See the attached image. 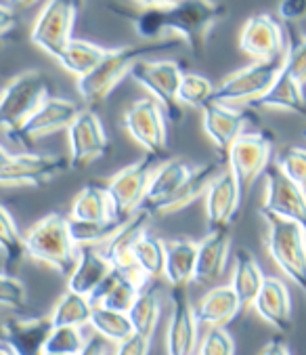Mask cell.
Masks as SVG:
<instances>
[{
	"instance_id": "1",
	"label": "cell",
	"mask_w": 306,
	"mask_h": 355,
	"mask_svg": "<svg viewBox=\"0 0 306 355\" xmlns=\"http://www.w3.org/2000/svg\"><path fill=\"white\" fill-rule=\"evenodd\" d=\"M109 9L130 19L134 32L147 42L166 40V34H179L197 59L206 53L212 28L226 15V7L214 0H181L168 9H143L138 13H130L122 7Z\"/></svg>"
},
{
	"instance_id": "2",
	"label": "cell",
	"mask_w": 306,
	"mask_h": 355,
	"mask_svg": "<svg viewBox=\"0 0 306 355\" xmlns=\"http://www.w3.org/2000/svg\"><path fill=\"white\" fill-rule=\"evenodd\" d=\"M181 40H158V42H145L136 46H120V49H107V55L101 59V63L93 69L91 74L78 78V93L80 97L91 103H103L111 91L130 76V69L134 63H138L145 55L156 53L162 49H174Z\"/></svg>"
},
{
	"instance_id": "3",
	"label": "cell",
	"mask_w": 306,
	"mask_h": 355,
	"mask_svg": "<svg viewBox=\"0 0 306 355\" xmlns=\"http://www.w3.org/2000/svg\"><path fill=\"white\" fill-rule=\"evenodd\" d=\"M26 246L30 259L55 269L63 277H69L78 263V246L71 238L69 217H63L61 212H51L32 225L26 236Z\"/></svg>"
},
{
	"instance_id": "4",
	"label": "cell",
	"mask_w": 306,
	"mask_h": 355,
	"mask_svg": "<svg viewBox=\"0 0 306 355\" xmlns=\"http://www.w3.org/2000/svg\"><path fill=\"white\" fill-rule=\"evenodd\" d=\"M264 221V244L273 263L281 269V273L294 282L306 295V232L283 217L273 212H262Z\"/></svg>"
},
{
	"instance_id": "5",
	"label": "cell",
	"mask_w": 306,
	"mask_h": 355,
	"mask_svg": "<svg viewBox=\"0 0 306 355\" xmlns=\"http://www.w3.org/2000/svg\"><path fill=\"white\" fill-rule=\"evenodd\" d=\"M46 99L48 85L40 72L30 69L15 76L5 87L3 99H0V124L5 128V135H15Z\"/></svg>"
},
{
	"instance_id": "6",
	"label": "cell",
	"mask_w": 306,
	"mask_h": 355,
	"mask_svg": "<svg viewBox=\"0 0 306 355\" xmlns=\"http://www.w3.org/2000/svg\"><path fill=\"white\" fill-rule=\"evenodd\" d=\"M283 63H285V55L277 59H269V61H254L237 69L235 74L226 76L216 87L212 101L226 103V105H235V103L250 105L275 85V80L283 72Z\"/></svg>"
},
{
	"instance_id": "7",
	"label": "cell",
	"mask_w": 306,
	"mask_h": 355,
	"mask_svg": "<svg viewBox=\"0 0 306 355\" xmlns=\"http://www.w3.org/2000/svg\"><path fill=\"white\" fill-rule=\"evenodd\" d=\"M183 76H185V72L172 59H160V61L141 59L130 69V78L136 85H141L164 107L168 120H172V122H179L183 116L181 101H179V89H181Z\"/></svg>"
},
{
	"instance_id": "8",
	"label": "cell",
	"mask_w": 306,
	"mask_h": 355,
	"mask_svg": "<svg viewBox=\"0 0 306 355\" xmlns=\"http://www.w3.org/2000/svg\"><path fill=\"white\" fill-rule=\"evenodd\" d=\"M160 164L162 162L158 158L145 154L134 164H128L126 168L116 173L105 183L107 193H109L111 204H114L116 217L128 221L134 215V212L145 204V198H147L153 173L158 171Z\"/></svg>"
},
{
	"instance_id": "9",
	"label": "cell",
	"mask_w": 306,
	"mask_h": 355,
	"mask_svg": "<svg viewBox=\"0 0 306 355\" xmlns=\"http://www.w3.org/2000/svg\"><path fill=\"white\" fill-rule=\"evenodd\" d=\"M82 0H46L32 26V42L46 55L59 59L73 40V24Z\"/></svg>"
},
{
	"instance_id": "10",
	"label": "cell",
	"mask_w": 306,
	"mask_h": 355,
	"mask_svg": "<svg viewBox=\"0 0 306 355\" xmlns=\"http://www.w3.org/2000/svg\"><path fill=\"white\" fill-rule=\"evenodd\" d=\"M126 132L145 150V154L166 162V146H168V130H166V112L153 99L145 97L134 101L122 118Z\"/></svg>"
},
{
	"instance_id": "11",
	"label": "cell",
	"mask_w": 306,
	"mask_h": 355,
	"mask_svg": "<svg viewBox=\"0 0 306 355\" xmlns=\"http://www.w3.org/2000/svg\"><path fill=\"white\" fill-rule=\"evenodd\" d=\"M71 168L69 158L65 156H42V154H9L0 152V181L5 187L13 185H36L42 187L55 177Z\"/></svg>"
},
{
	"instance_id": "12",
	"label": "cell",
	"mask_w": 306,
	"mask_h": 355,
	"mask_svg": "<svg viewBox=\"0 0 306 355\" xmlns=\"http://www.w3.org/2000/svg\"><path fill=\"white\" fill-rule=\"evenodd\" d=\"M273 154V139L267 132H244L228 150V171L233 173L242 196H246L258 175H264Z\"/></svg>"
},
{
	"instance_id": "13",
	"label": "cell",
	"mask_w": 306,
	"mask_h": 355,
	"mask_svg": "<svg viewBox=\"0 0 306 355\" xmlns=\"http://www.w3.org/2000/svg\"><path fill=\"white\" fill-rule=\"evenodd\" d=\"M264 200L260 210L298 223L306 232V189L294 183L277 164L264 171Z\"/></svg>"
},
{
	"instance_id": "14",
	"label": "cell",
	"mask_w": 306,
	"mask_h": 355,
	"mask_svg": "<svg viewBox=\"0 0 306 355\" xmlns=\"http://www.w3.org/2000/svg\"><path fill=\"white\" fill-rule=\"evenodd\" d=\"M199 349V322L187 286L170 288V322L166 328V355H193Z\"/></svg>"
},
{
	"instance_id": "15",
	"label": "cell",
	"mask_w": 306,
	"mask_h": 355,
	"mask_svg": "<svg viewBox=\"0 0 306 355\" xmlns=\"http://www.w3.org/2000/svg\"><path fill=\"white\" fill-rule=\"evenodd\" d=\"M67 146H69L71 168H84L93 160L107 154L109 141L97 112L82 110L78 114V118L67 128Z\"/></svg>"
},
{
	"instance_id": "16",
	"label": "cell",
	"mask_w": 306,
	"mask_h": 355,
	"mask_svg": "<svg viewBox=\"0 0 306 355\" xmlns=\"http://www.w3.org/2000/svg\"><path fill=\"white\" fill-rule=\"evenodd\" d=\"M82 110L75 105L69 99H61V97H48L30 118L28 122L15 132L11 135V139L17 146L30 150L36 139H42L51 132L69 128L73 124V120L78 118Z\"/></svg>"
},
{
	"instance_id": "17",
	"label": "cell",
	"mask_w": 306,
	"mask_h": 355,
	"mask_svg": "<svg viewBox=\"0 0 306 355\" xmlns=\"http://www.w3.org/2000/svg\"><path fill=\"white\" fill-rule=\"evenodd\" d=\"M240 49L256 61H269L285 55L287 38L273 15L258 13L244 24L240 32Z\"/></svg>"
},
{
	"instance_id": "18",
	"label": "cell",
	"mask_w": 306,
	"mask_h": 355,
	"mask_svg": "<svg viewBox=\"0 0 306 355\" xmlns=\"http://www.w3.org/2000/svg\"><path fill=\"white\" fill-rule=\"evenodd\" d=\"M248 122H250V114L235 110L226 103L210 101L201 110V126L206 135L212 139V144L218 148V152L224 156H228L231 146L244 135Z\"/></svg>"
},
{
	"instance_id": "19",
	"label": "cell",
	"mask_w": 306,
	"mask_h": 355,
	"mask_svg": "<svg viewBox=\"0 0 306 355\" xmlns=\"http://www.w3.org/2000/svg\"><path fill=\"white\" fill-rule=\"evenodd\" d=\"M244 196L231 171H222L206 193V217L208 232L231 227Z\"/></svg>"
},
{
	"instance_id": "20",
	"label": "cell",
	"mask_w": 306,
	"mask_h": 355,
	"mask_svg": "<svg viewBox=\"0 0 306 355\" xmlns=\"http://www.w3.org/2000/svg\"><path fill=\"white\" fill-rule=\"evenodd\" d=\"M147 282H149V277L138 267L130 269V271L114 269L109 273V277L95 291L91 301H93L95 307L101 305V307H107V309L128 313Z\"/></svg>"
},
{
	"instance_id": "21",
	"label": "cell",
	"mask_w": 306,
	"mask_h": 355,
	"mask_svg": "<svg viewBox=\"0 0 306 355\" xmlns=\"http://www.w3.org/2000/svg\"><path fill=\"white\" fill-rule=\"evenodd\" d=\"M53 320L48 318H7L3 324V345L17 355H42L44 345L53 332Z\"/></svg>"
},
{
	"instance_id": "22",
	"label": "cell",
	"mask_w": 306,
	"mask_h": 355,
	"mask_svg": "<svg viewBox=\"0 0 306 355\" xmlns=\"http://www.w3.org/2000/svg\"><path fill=\"white\" fill-rule=\"evenodd\" d=\"M111 271L114 265L99 246H80L78 263H75L73 271L67 277V291L91 299Z\"/></svg>"
},
{
	"instance_id": "23",
	"label": "cell",
	"mask_w": 306,
	"mask_h": 355,
	"mask_svg": "<svg viewBox=\"0 0 306 355\" xmlns=\"http://www.w3.org/2000/svg\"><path fill=\"white\" fill-rule=\"evenodd\" d=\"M149 221H151V212H147L145 208H138L134 215L116 232V236L103 244L101 250L105 252V257L109 259L114 269H124V271L136 269L134 248H136L138 240L147 234Z\"/></svg>"
},
{
	"instance_id": "24",
	"label": "cell",
	"mask_w": 306,
	"mask_h": 355,
	"mask_svg": "<svg viewBox=\"0 0 306 355\" xmlns=\"http://www.w3.org/2000/svg\"><path fill=\"white\" fill-rule=\"evenodd\" d=\"M220 164L218 162H206L201 166H195L189 175V179L183 183V187L170 196L168 200L164 202H158V204H153V206H145L147 212H151V217L156 215V217H164V215H172V212L177 210H183L187 208L189 204H193L195 200H199L201 196L208 193L210 185L214 183V179L220 175Z\"/></svg>"
},
{
	"instance_id": "25",
	"label": "cell",
	"mask_w": 306,
	"mask_h": 355,
	"mask_svg": "<svg viewBox=\"0 0 306 355\" xmlns=\"http://www.w3.org/2000/svg\"><path fill=\"white\" fill-rule=\"evenodd\" d=\"M254 311L275 330L289 332L291 330V301L289 291L281 277L269 275L262 284V291L254 301Z\"/></svg>"
},
{
	"instance_id": "26",
	"label": "cell",
	"mask_w": 306,
	"mask_h": 355,
	"mask_svg": "<svg viewBox=\"0 0 306 355\" xmlns=\"http://www.w3.org/2000/svg\"><path fill=\"white\" fill-rule=\"evenodd\" d=\"M244 309L237 293L233 291L231 284L226 286H216L212 291H208L201 301L195 305V315L199 326H208V328H224L231 320H235L240 315V311Z\"/></svg>"
},
{
	"instance_id": "27",
	"label": "cell",
	"mask_w": 306,
	"mask_h": 355,
	"mask_svg": "<svg viewBox=\"0 0 306 355\" xmlns=\"http://www.w3.org/2000/svg\"><path fill=\"white\" fill-rule=\"evenodd\" d=\"M228 250H231V227L208 232V236L199 242L195 282H216L226 267Z\"/></svg>"
},
{
	"instance_id": "28",
	"label": "cell",
	"mask_w": 306,
	"mask_h": 355,
	"mask_svg": "<svg viewBox=\"0 0 306 355\" xmlns=\"http://www.w3.org/2000/svg\"><path fill=\"white\" fill-rule=\"evenodd\" d=\"M250 107L252 110H285V112L306 116L304 89L289 72L283 69V72L279 74V78L275 80V85L262 97L252 101Z\"/></svg>"
},
{
	"instance_id": "29",
	"label": "cell",
	"mask_w": 306,
	"mask_h": 355,
	"mask_svg": "<svg viewBox=\"0 0 306 355\" xmlns=\"http://www.w3.org/2000/svg\"><path fill=\"white\" fill-rule=\"evenodd\" d=\"M199 242L191 240H168L166 242V269L164 277L170 286H187L195 282Z\"/></svg>"
},
{
	"instance_id": "30",
	"label": "cell",
	"mask_w": 306,
	"mask_h": 355,
	"mask_svg": "<svg viewBox=\"0 0 306 355\" xmlns=\"http://www.w3.org/2000/svg\"><path fill=\"white\" fill-rule=\"evenodd\" d=\"M264 279H267V275L262 273L256 257L248 248H237L235 250V265H233L231 286L237 293L244 307L254 305L258 293L262 291Z\"/></svg>"
},
{
	"instance_id": "31",
	"label": "cell",
	"mask_w": 306,
	"mask_h": 355,
	"mask_svg": "<svg viewBox=\"0 0 306 355\" xmlns=\"http://www.w3.org/2000/svg\"><path fill=\"white\" fill-rule=\"evenodd\" d=\"M191 166L185 162V160H179V158H172V160H166L158 166V171L153 173V179H151V185H149V191H147V198H145V206H153L158 202H164L168 200L170 196H174L183 183L189 179L191 175Z\"/></svg>"
},
{
	"instance_id": "32",
	"label": "cell",
	"mask_w": 306,
	"mask_h": 355,
	"mask_svg": "<svg viewBox=\"0 0 306 355\" xmlns=\"http://www.w3.org/2000/svg\"><path fill=\"white\" fill-rule=\"evenodd\" d=\"M116 217L111 198L107 193V187L101 183H89L84 185L78 196L73 198V204L69 208V219L75 221H97V219H109Z\"/></svg>"
},
{
	"instance_id": "33",
	"label": "cell",
	"mask_w": 306,
	"mask_h": 355,
	"mask_svg": "<svg viewBox=\"0 0 306 355\" xmlns=\"http://www.w3.org/2000/svg\"><path fill=\"white\" fill-rule=\"evenodd\" d=\"M160 311H162L160 288H158L156 279H149L143 286L141 295L136 297L132 309L128 311L134 332L151 338L153 332H156V326H158V320H160Z\"/></svg>"
},
{
	"instance_id": "34",
	"label": "cell",
	"mask_w": 306,
	"mask_h": 355,
	"mask_svg": "<svg viewBox=\"0 0 306 355\" xmlns=\"http://www.w3.org/2000/svg\"><path fill=\"white\" fill-rule=\"evenodd\" d=\"M105 55H107V49H103L95 42H89V40L73 38L57 61L63 69H67L69 74L82 78L93 72Z\"/></svg>"
},
{
	"instance_id": "35",
	"label": "cell",
	"mask_w": 306,
	"mask_h": 355,
	"mask_svg": "<svg viewBox=\"0 0 306 355\" xmlns=\"http://www.w3.org/2000/svg\"><path fill=\"white\" fill-rule=\"evenodd\" d=\"M0 246H3V273L15 275V269L21 265L24 257H28L26 238L19 234L17 221L7 206L0 208Z\"/></svg>"
},
{
	"instance_id": "36",
	"label": "cell",
	"mask_w": 306,
	"mask_h": 355,
	"mask_svg": "<svg viewBox=\"0 0 306 355\" xmlns=\"http://www.w3.org/2000/svg\"><path fill=\"white\" fill-rule=\"evenodd\" d=\"M93 301L89 297H82L78 293H71L67 291L53 307L51 311V320H53V326L59 328V326H75V328H82V326H89L91 324V318H93Z\"/></svg>"
},
{
	"instance_id": "37",
	"label": "cell",
	"mask_w": 306,
	"mask_h": 355,
	"mask_svg": "<svg viewBox=\"0 0 306 355\" xmlns=\"http://www.w3.org/2000/svg\"><path fill=\"white\" fill-rule=\"evenodd\" d=\"M126 221L120 217H109V219H97V221H75L69 219V230L75 246H103L109 238L116 236V232L124 225Z\"/></svg>"
},
{
	"instance_id": "38",
	"label": "cell",
	"mask_w": 306,
	"mask_h": 355,
	"mask_svg": "<svg viewBox=\"0 0 306 355\" xmlns=\"http://www.w3.org/2000/svg\"><path fill=\"white\" fill-rule=\"evenodd\" d=\"M134 263L149 279L162 277L166 269V242L147 232L134 248Z\"/></svg>"
},
{
	"instance_id": "39",
	"label": "cell",
	"mask_w": 306,
	"mask_h": 355,
	"mask_svg": "<svg viewBox=\"0 0 306 355\" xmlns=\"http://www.w3.org/2000/svg\"><path fill=\"white\" fill-rule=\"evenodd\" d=\"M97 334H101L103 338L111 340V343H122L126 340L130 334H134L130 315L124 311H116V309H107L97 305L93 309V318L89 324Z\"/></svg>"
},
{
	"instance_id": "40",
	"label": "cell",
	"mask_w": 306,
	"mask_h": 355,
	"mask_svg": "<svg viewBox=\"0 0 306 355\" xmlns=\"http://www.w3.org/2000/svg\"><path fill=\"white\" fill-rule=\"evenodd\" d=\"M216 87L201 74H185L181 89H179V101L181 105H189V107H199L204 110L212 99H214Z\"/></svg>"
},
{
	"instance_id": "41",
	"label": "cell",
	"mask_w": 306,
	"mask_h": 355,
	"mask_svg": "<svg viewBox=\"0 0 306 355\" xmlns=\"http://www.w3.org/2000/svg\"><path fill=\"white\" fill-rule=\"evenodd\" d=\"M285 36H287V49H285L283 69L304 87L306 85V36H300L291 24H287Z\"/></svg>"
},
{
	"instance_id": "42",
	"label": "cell",
	"mask_w": 306,
	"mask_h": 355,
	"mask_svg": "<svg viewBox=\"0 0 306 355\" xmlns=\"http://www.w3.org/2000/svg\"><path fill=\"white\" fill-rule=\"evenodd\" d=\"M87 338L82 328H75V326H59L53 328L44 351L46 353H61V355H80V351L84 349Z\"/></svg>"
},
{
	"instance_id": "43",
	"label": "cell",
	"mask_w": 306,
	"mask_h": 355,
	"mask_svg": "<svg viewBox=\"0 0 306 355\" xmlns=\"http://www.w3.org/2000/svg\"><path fill=\"white\" fill-rule=\"evenodd\" d=\"M275 164L294 181L298 183L302 189H306V150L298 148V146H287L283 148L277 158Z\"/></svg>"
},
{
	"instance_id": "44",
	"label": "cell",
	"mask_w": 306,
	"mask_h": 355,
	"mask_svg": "<svg viewBox=\"0 0 306 355\" xmlns=\"http://www.w3.org/2000/svg\"><path fill=\"white\" fill-rule=\"evenodd\" d=\"M0 303L9 311H21L28 307V291L19 277L3 273L0 277Z\"/></svg>"
},
{
	"instance_id": "45",
	"label": "cell",
	"mask_w": 306,
	"mask_h": 355,
	"mask_svg": "<svg viewBox=\"0 0 306 355\" xmlns=\"http://www.w3.org/2000/svg\"><path fill=\"white\" fill-rule=\"evenodd\" d=\"M197 355H235V340L224 328H208L201 336Z\"/></svg>"
},
{
	"instance_id": "46",
	"label": "cell",
	"mask_w": 306,
	"mask_h": 355,
	"mask_svg": "<svg viewBox=\"0 0 306 355\" xmlns=\"http://www.w3.org/2000/svg\"><path fill=\"white\" fill-rule=\"evenodd\" d=\"M279 17L285 24H296L306 19V0H279Z\"/></svg>"
},
{
	"instance_id": "47",
	"label": "cell",
	"mask_w": 306,
	"mask_h": 355,
	"mask_svg": "<svg viewBox=\"0 0 306 355\" xmlns=\"http://www.w3.org/2000/svg\"><path fill=\"white\" fill-rule=\"evenodd\" d=\"M149 347H151V338L134 332L126 340L118 343L116 355H149Z\"/></svg>"
},
{
	"instance_id": "48",
	"label": "cell",
	"mask_w": 306,
	"mask_h": 355,
	"mask_svg": "<svg viewBox=\"0 0 306 355\" xmlns=\"http://www.w3.org/2000/svg\"><path fill=\"white\" fill-rule=\"evenodd\" d=\"M105 340H107V338H103L101 334L93 332V334L87 338V345H84V349L80 351V355H105V353H107Z\"/></svg>"
},
{
	"instance_id": "49",
	"label": "cell",
	"mask_w": 306,
	"mask_h": 355,
	"mask_svg": "<svg viewBox=\"0 0 306 355\" xmlns=\"http://www.w3.org/2000/svg\"><path fill=\"white\" fill-rule=\"evenodd\" d=\"M17 28V11H13L7 3L3 5V11H0V32L3 36H7L11 30Z\"/></svg>"
},
{
	"instance_id": "50",
	"label": "cell",
	"mask_w": 306,
	"mask_h": 355,
	"mask_svg": "<svg viewBox=\"0 0 306 355\" xmlns=\"http://www.w3.org/2000/svg\"><path fill=\"white\" fill-rule=\"evenodd\" d=\"M260 355H291V353H289L285 340L279 338V336H275V338H271V340L262 347Z\"/></svg>"
},
{
	"instance_id": "51",
	"label": "cell",
	"mask_w": 306,
	"mask_h": 355,
	"mask_svg": "<svg viewBox=\"0 0 306 355\" xmlns=\"http://www.w3.org/2000/svg\"><path fill=\"white\" fill-rule=\"evenodd\" d=\"M179 3L181 0H130V5H136L141 9H168Z\"/></svg>"
},
{
	"instance_id": "52",
	"label": "cell",
	"mask_w": 306,
	"mask_h": 355,
	"mask_svg": "<svg viewBox=\"0 0 306 355\" xmlns=\"http://www.w3.org/2000/svg\"><path fill=\"white\" fill-rule=\"evenodd\" d=\"M36 3H40V0H7V5L13 9V11H26V9H30V7H34Z\"/></svg>"
},
{
	"instance_id": "53",
	"label": "cell",
	"mask_w": 306,
	"mask_h": 355,
	"mask_svg": "<svg viewBox=\"0 0 306 355\" xmlns=\"http://www.w3.org/2000/svg\"><path fill=\"white\" fill-rule=\"evenodd\" d=\"M0 355H15V353L7 345H3V347H0Z\"/></svg>"
},
{
	"instance_id": "54",
	"label": "cell",
	"mask_w": 306,
	"mask_h": 355,
	"mask_svg": "<svg viewBox=\"0 0 306 355\" xmlns=\"http://www.w3.org/2000/svg\"><path fill=\"white\" fill-rule=\"evenodd\" d=\"M42 355H61V353H46V351H44Z\"/></svg>"
},
{
	"instance_id": "55",
	"label": "cell",
	"mask_w": 306,
	"mask_h": 355,
	"mask_svg": "<svg viewBox=\"0 0 306 355\" xmlns=\"http://www.w3.org/2000/svg\"><path fill=\"white\" fill-rule=\"evenodd\" d=\"M302 135H304V137H306V126H304V130H302Z\"/></svg>"
},
{
	"instance_id": "56",
	"label": "cell",
	"mask_w": 306,
	"mask_h": 355,
	"mask_svg": "<svg viewBox=\"0 0 306 355\" xmlns=\"http://www.w3.org/2000/svg\"><path fill=\"white\" fill-rule=\"evenodd\" d=\"M15 355H17V353H15Z\"/></svg>"
}]
</instances>
